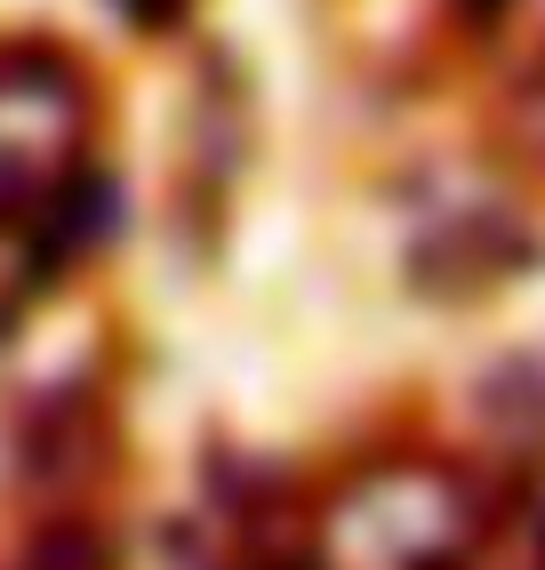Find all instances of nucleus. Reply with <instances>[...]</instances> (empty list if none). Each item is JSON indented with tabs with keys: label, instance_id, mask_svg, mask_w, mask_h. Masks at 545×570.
<instances>
[{
	"label": "nucleus",
	"instance_id": "1",
	"mask_svg": "<svg viewBox=\"0 0 545 570\" xmlns=\"http://www.w3.org/2000/svg\"><path fill=\"white\" fill-rule=\"evenodd\" d=\"M89 105L65 65H0V217L49 209L81 161Z\"/></svg>",
	"mask_w": 545,
	"mask_h": 570
},
{
	"label": "nucleus",
	"instance_id": "2",
	"mask_svg": "<svg viewBox=\"0 0 545 570\" xmlns=\"http://www.w3.org/2000/svg\"><path fill=\"white\" fill-rule=\"evenodd\" d=\"M121 17H129V24H177L185 0H121Z\"/></svg>",
	"mask_w": 545,
	"mask_h": 570
}]
</instances>
